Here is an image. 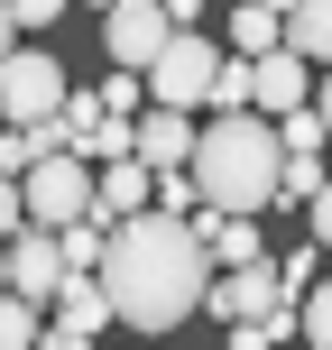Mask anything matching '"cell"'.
Returning <instances> with one entry per match:
<instances>
[{
  "instance_id": "6da1fadb",
  "label": "cell",
  "mask_w": 332,
  "mask_h": 350,
  "mask_svg": "<svg viewBox=\"0 0 332 350\" xmlns=\"http://www.w3.org/2000/svg\"><path fill=\"white\" fill-rule=\"evenodd\" d=\"M212 267H222V258H212L203 221H194V212L148 203V212H129V221L111 230L102 286H111V304H120V323H129V332H175V323H194V314H203Z\"/></svg>"
},
{
  "instance_id": "7a4b0ae2",
  "label": "cell",
  "mask_w": 332,
  "mask_h": 350,
  "mask_svg": "<svg viewBox=\"0 0 332 350\" xmlns=\"http://www.w3.org/2000/svg\"><path fill=\"white\" fill-rule=\"evenodd\" d=\"M277 175H286V129L277 111H212L203 148H194V185H203L212 212H268L277 203Z\"/></svg>"
},
{
  "instance_id": "3957f363",
  "label": "cell",
  "mask_w": 332,
  "mask_h": 350,
  "mask_svg": "<svg viewBox=\"0 0 332 350\" xmlns=\"http://www.w3.org/2000/svg\"><path fill=\"white\" fill-rule=\"evenodd\" d=\"M18 185H28V212H37L47 230L84 221V212L102 203V166H92L84 148H47V157H37L28 175H18Z\"/></svg>"
},
{
  "instance_id": "277c9868",
  "label": "cell",
  "mask_w": 332,
  "mask_h": 350,
  "mask_svg": "<svg viewBox=\"0 0 332 350\" xmlns=\"http://www.w3.org/2000/svg\"><path fill=\"white\" fill-rule=\"evenodd\" d=\"M212 83H222V46L203 28H175L166 55L148 65V102H175V111H212Z\"/></svg>"
},
{
  "instance_id": "5b68a950",
  "label": "cell",
  "mask_w": 332,
  "mask_h": 350,
  "mask_svg": "<svg viewBox=\"0 0 332 350\" xmlns=\"http://www.w3.org/2000/svg\"><path fill=\"white\" fill-rule=\"evenodd\" d=\"M65 65H55V46H28V37H18L10 46V65H0V111H10V120H55V111H65Z\"/></svg>"
},
{
  "instance_id": "8992f818",
  "label": "cell",
  "mask_w": 332,
  "mask_h": 350,
  "mask_svg": "<svg viewBox=\"0 0 332 350\" xmlns=\"http://www.w3.org/2000/svg\"><path fill=\"white\" fill-rule=\"evenodd\" d=\"M166 37H175V10L166 0H111L102 10V46H111V65H157L166 55Z\"/></svg>"
},
{
  "instance_id": "52a82bcc",
  "label": "cell",
  "mask_w": 332,
  "mask_h": 350,
  "mask_svg": "<svg viewBox=\"0 0 332 350\" xmlns=\"http://www.w3.org/2000/svg\"><path fill=\"white\" fill-rule=\"evenodd\" d=\"M111 323H120L111 286H102V277H65V286H55V323H47V341H55V350H84V341H102Z\"/></svg>"
},
{
  "instance_id": "ba28073f",
  "label": "cell",
  "mask_w": 332,
  "mask_h": 350,
  "mask_svg": "<svg viewBox=\"0 0 332 350\" xmlns=\"http://www.w3.org/2000/svg\"><path fill=\"white\" fill-rule=\"evenodd\" d=\"M0 277H10V295L55 304V286L74 277V267H65V240H55L47 221H37V230H18V240H10V258H0Z\"/></svg>"
},
{
  "instance_id": "9c48e42d",
  "label": "cell",
  "mask_w": 332,
  "mask_h": 350,
  "mask_svg": "<svg viewBox=\"0 0 332 350\" xmlns=\"http://www.w3.org/2000/svg\"><path fill=\"white\" fill-rule=\"evenodd\" d=\"M194 148H203V139H194V111H175V102H148L139 111V157L148 166H194Z\"/></svg>"
},
{
  "instance_id": "30bf717a",
  "label": "cell",
  "mask_w": 332,
  "mask_h": 350,
  "mask_svg": "<svg viewBox=\"0 0 332 350\" xmlns=\"http://www.w3.org/2000/svg\"><path fill=\"white\" fill-rule=\"evenodd\" d=\"M148 203H157V166H148L139 148H129V157H111V166H102V203H92V212L120 230L129 212H148Z\"/></svg>"
},
{
  "instance_id": "8fae6325",
  "label": "cell",
  "mask_w": 332,
  "mask_h": 350,
  "mask_svg": "<svg viewBox=\"0 0 332 350\" xmlns=\"http://www.w3.org/2000/svg\"><path fill=\"white\" fill-rule=\"evenodd\" d=\"M259 102H268V111L314 102V55H305V46H268V55H259Z\"/></svg>"
},
{
  "instance_id": "7c38bea8",
  "label": "cell",
  "mask_w": 332,
  "mask_h": 350,
  "mask_svg": "<svg viewBox=\"0 0 332 350\" xmlns=\"http://www.w3.org/2000/svg\"><path fill=\"white\" fill-rule=\"evenodd\" d=\"M231 46H240V55L286 46V10H268V0H240V10H231Z\"/></svg>"
},
{
  "instance_id": "4fadbf2b",
  "label": "cell",
  "mask_w": 332,
  "mask_h": 350,
  "mask_svg": "<svg viewBox=\"0 0 332 350\" xmlns=\"http://www.w3.org/2000/svg\"><path fill=\"white\" fill-rule=\"evenodd\" d=\"M286 46H305L314 65H332V0H296L286 10Z\"/></svg>"
},
{
  "instance_id": "5bb4252c",
  "label": "cell",
  "mask_w": 332,
  "mask_h": 350,
  "mask_svg": "<svg viewBox=\"0 0 332 350\" xmlns=\"http://www.w3.org/2000/svg\"><path fill=\"white\" fill-rule=\"evenodd\" d=\"M212 111H259V55H240V46L222 55V83H212Z\"/></svg>"
},
{
  "instance_id": "9a60e30c",
  "label": "cell",
  "mask_w": 332,
  "mask_h": 350,
  "mask_svg": "<svg viewBox=\"0 0 332 350\" xmlns=\"http://www.w3.org/2000/svg\"><path fill=\"white\" fill-rule=\"evenodd\" d=\"M277 129H286V157H323V148H332V120H323V102H296V111H277Z\"/></svg>"
},
{
  "instance_id": "2e32d148",
  "label": "cell",
  "mask_w": 332,
  "mask_h": 350,
  "mask_svg": "<svg viewBox=\"0 0 332 350\" xmlns=\"http://www.w3.org/2000/svg\"><path fill=\"white\" fill-rule=\"evenodd\" d=\"M323 185H332V175H323V157H286V175H277V203H296V212H305Z\"/></svg>"
},
{
  "instance_id": "e0dca14e",
  "label": "cell",
  "mask_w": 332,
  "mask_h": 350,
  "mask_svg": "<svg viewBox=\"0 0 332 350\" xmlns=\"http://www.w3.org/2000/svg\"><path fill=\"white\" fill-rule=\"evenodd\" d=\"M0 341H10V350H37V295H10V304H0Z\"/></svg>"
},
{
  "instance_id": "ac0fdd59",
  "label": "cell",
  "mask_w": 332,
  "mask_h": 350,
  "mask_svg": "<svg viewBox=\"0 0 332 350\" xmlns=\"http://www.w3.org/2000/svg\"><path fill=\"white\" fill-rule=\"evenodd\" d=\"M305 341H323V350H332V277L305 286Z\"/></svg>"
},
{
  "instance_id": "d6986e66",
  "label": "cell",
  "mask_w": 332,
  "mask_h": 350,
  "mask_svg": "<svg viewBox=\"0 0 332 350\" xmlns=\"http://www.w3.org/2000/svg\"><path fill=\"white\" fill-rule=\"evenodd\" d=\"M65 18V0H10V28H55Z\"/></svg>"
},
{
  "instance_id": "ffe728a7",
  "label": "cell",
  "mask_w": 332,
  "mask_h": 350,
  "mask_svg": "<svg viewBox=\"0 0 332 350\" xmlns=\"http://www.w3.org/2000/svg\"><path fill=\"white\" fill-rule=\"evenodd\" d=\"M323 249V240H314ZM314 249H286V258H277V277H286V295H305V286H314Z\"/></svg>"
},
{
  "instance_id": "44dd1931",
  "label": "cell",
  "mask_w": 332,
  "mask_h": 350,
  "mask_svg": "<svg viewBox=\"0 0 332 350\" xmlns=\"http://www.w3.org/2000/svg\"><path fill=\"white\" fill-rule=\"evenodd\" d=\"M305 221H314V240H323V249H332V185H323V193H314V203H305Z\"/></svg>"
},
{
  "instance_id": "7402d4cb",
  "label": "cell",
  "mask_w": 332,
  "mask_h": 350,
  "mask_svg": "<svg viewBox=\"0 0 332 350\" xmlns=\"http://www.w3.org/2000/svg\"><path fill=\"white\" fill-rule=\"evenodd\" d=\"M175 10V28H203V0H166Z\"/></svg>"
},
{
  "instance_id": "603a6c76",
  "label": "cell",
  "mask_w": 332,
  "mask_h": 350,
  "mask_svg": "<svg viewBox=\"0 0 332 350\" xmlns=\"http://www.w3.org/2000/svg\"><path fill=\"white\" fill-rule=\"evenodd\" d=\"M314 102H323V120H332V65H323V92H314Z\"/></svg>"
},
{
  "instance_id": "cb8c5ba5",
  "label": "cell",
  "mask_w": 332,
  "mask_h": 350,
  "mask_svg": "<svg viewBox=\"0 0 332 350\" xmlns=\"http://www.w3.org/2000/svg\"><path fill=\"white\" fill-rule=\"evenodd\" d=\"M268 10H296V0H268Z\"/></svg>"
},
{
  "instance_id": "d4e9b609",
  "label": "cell",
  "mask_w": 332,
  "mask_h": 350,
  "mask_svg": "<svg viewBox=\"0 0 332 350\" xmlns=\"http://www.w3.org/2000/svg\"><path fill=\"white\" fill-rule=\"evenodd\" d=\"M92 10H111V0H92Z\"/></svg>"
}]
</instances>
